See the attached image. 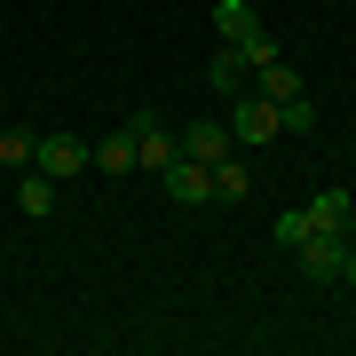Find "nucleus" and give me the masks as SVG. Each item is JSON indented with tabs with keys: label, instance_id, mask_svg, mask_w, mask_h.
Here are the masks:
<instances>
[{
	"label": "nucleus",
	"instance_id": "1",
	"mask_svg": "<svg viewBox=\"0 0 356 356\" xmlns=\"http://www.w3.org/2000/svg\"><path fill=\"white\" fill-rule=\"evenodd\" d=\"M127 135H135V166H143V175H166V159L182 151V135L166 127L159 111H135V119H127Z\"/></svg>",
	"mask_w": 356,
	"mask_h": 356
},
{
	"label": "nucleus",
	"instance_id": "11",
	"mask_svg": "<svg viewBox=\"0 0 356 356\" xmlns=\"http://www.w3.org/2000/svg\"><path fill=\"white\" fill-rule=\"evenodd\" d=\"M254 88H261L269 103H285V95H301V72H293V64H285V56H269V64L254 72Z\"/></svg>",
	"mask_w": 356,
	"mask_h": 356
},
{
	"label": "nucleus",
	"instance_id": "17",
	"mask_svg": "<svg viewBox=\"0 0 356 356\" xmlns=\"http://www.w3.org/2000/svg\"><path fill=\"white\" fill-rule=\"evenodd\" d=\"M341 285H356V245H348V254H341Z\"/></svg>",
	"mask_w": 356,
	"mask_h": 356
},
{
	"label": "nucleus",
	"instance_id": "5",
	"mask_svg": "<svg viewBox=\"0 0 356 356\" xmlns=\"http://www.w3.org/2000/svg\"><path fill=\"white\" fill-rule=\"evenodd\" d=\"M341 254H348V238H325V229H309V238L293 245V261H301L317 285H341Z\"/></svg>",
	"mask_w": 356,
	"mask_h": 356
},
{
	"label": "nucleus",
	"instance_id": "18",
	"mask_svg": "<svg viewBox=\"0 0 356 356\" xmlns=\"http://www.w3.org/2000/svg\"><path fill=\"white\" fill-rule=\"evenodd\" d=\"M348 245H356V229H348Z\"/></svg>",
	"mask_w": 356,
	"mask_h": 356
},
{
	"label": "nucleus",
	"instance_id": "16",
	"mask_svg": "<svg viewBox=\"0 0 356 356\" xmlns=\"http://www.w3.org/2000/svg\"><path fill=\"white\" fill-rule=\"evenodd\" d=\"M301 238H309V214H301V206H293V214H277V245H285V254H293Z\"/></svg>",
	"mask_w": 356,
	"mask_h": 356
},
{
	"label": "nucleus",
	"instance_id": "14",
	"mask_svg": "<svg viewBox=\"0 0 356 356\" xmlns=\"http://www.w3.org/2000/svg\"><path fill=\"white\" fill-rule=\"evenodd\" d=\"M277 135H317V103H309V95H285L277 103Z\"/></svg>",
	"mask_w": 356,
	"mask_h": 356
},
{
	"label": "nucleus",
	"instance_id": "9",
	"mask_svg": "<svg viewBox=\"0 0 356 356\" xmlns=\"http://www.w3.org/2000/svg\"><path fill=\"white\" fill-rule=\"evenodd\" d=\"M238 198H254V166L245 159H214V206H238Z\"/></svg>",
	"mask_w": 356,
	"mask_h": 356
},
{
	"label": "nucleus",
	"instance_id": "4",
	"mask_svg": "<svg viewBox=\"0 0 356 356\" xmlns=\"http://www.w3.org/2000/svg\"><path fill=\"white\" fill-rule=\"evenodd\" d=\"M229 143H277V103L261 88H238V103H229Z\"/></svg>",
	"mask_w": 356,
	"mask_h": 356
},
{
	"label": "nucleus",
	"instance_id": "6",
	"mask_svg": "<svg viewBox=\"0 0 356 356\" xmlns=\"http://www.w3.org/2000/svg\"><path fill=\"white\" fill-rule=\"evenodd\" d=\"M182 151H191L198 166L229 159V119H191V127H182Z\"/></svg>",
	"mask_w": 356,
	"mask_h": 356
},
{
	"label": "nucleus",
	"instance_id": "13",
	"mask_svg": "<svg viewBox=\"0 0 356 356\" xmlns=\"http://www.w3.org/2000/svg\"><path fill=\"white\" fill-rule=\"evenodd\" d=\"M214 24H222V40H245L261 16H254V0H214Z\"/></svg>",
	"mask_w": 356,
	"mask_h": 356
},
{
	"label": "nucleus",
	"instance_id": "3",
	"mask_svg": "<svg viewBox=\"0 0 356 356\" xmlns=\"http://www.w3.org/2000/svg\"><path fill=\"white\" fill-rule=\"evenodd\" d=\"M32 166H40V175L56 182V191H64L72 175H88V166H95V151H88V143H79V135H40V151H32Z\"/></svg>",
	"mask_w": 356,
	"mask_h": 356
},
{
	"label": "nucleus",
	"instance_id": "7",
	"mask_svg": "<svg viewBox=\"0 0 356 356\" xmlns=\"http://www.w3.org/2000/svg\"><path fill=\"white\" fill-rule=\"evenodd\" d=\"M88 151H95L88 175H111V182H127V175H135V135H127V127H119V135H103V143H88Z\"/></svg>",
	"mask_w": 356,
	"mask_h": 356
},
{
	"label": "nucleus",
	"instance_id": "2",
	"mask_svg": "<svg viewBox=\"0 0 356 356\" xmlns=\"http://www.w3.org/2000/svg\"><path fill=\"white\" fill-rule=\"evenodd\" d=\"M159 191L175 198V206H214V166H198L191 151H175L166 175H159Z\"/></svg>",
	"mask_w": 356,
	"mask_h": 356
},
{
	"label": "nucleus",
	"instance_id": "8",
	"mask_svg": "<svg viewBox=\"0 0 356 356\" xmlns=\"http://www.w3.org/2000/svg\"><path fill=\"white\" fill-rule=\"evenodd\" d=\"M16 214H56V182L48 175H40V166H24V175H16Z\"/></svg>",
	"mask_w": 356,
	"mask_h": 356
},
{
	"label": "nucleus",
	"instance_id": "10",
	"mask_svg": "<svg viewBox=\"0 0 356 356\" xmlns=\"http://www.w3.org/2000/svg\"><path fill=\"white\" fill-rule=\"evenodd\" d=\"M245 79H254V72H245V56H238V48H229V40H222V48H214V64H206V88H222V95H238Z\"/></svg>",
	"mask_w": 356,
	"mask_h": 356
},
{
	"label": "nucleus",
	"instance_id": "15",
	"mask_svg": "<svg viewBox=\"0 0 356 356\" xmlns=\"http://www.w3.org/2000/svg\"><path fill=\"white\" fill-rule=\"evenodd\" d=\"M229 48H238V56H245V72H261V64H269V56H277V40H269V32L254 24V32H245V40H229Z\"/></svg>",
	"mask_w": 356,
	"mask_h": 356
},
{
	"label": "nucleus",
	"instance_id": "12",
	"mask_svg": "<svg viewBox=\"0 0 356 356\" xmlns=\"http://www.w3.org/2000/svg\"><path fill=\"white\" fill-rule=\"evenodd\" d=\"M32 151H40V135H32V127H0V166H8V175H24Z\"/></svg>",
	"mask_w": 356,
	"mask_h": 356
}]
</instances>
